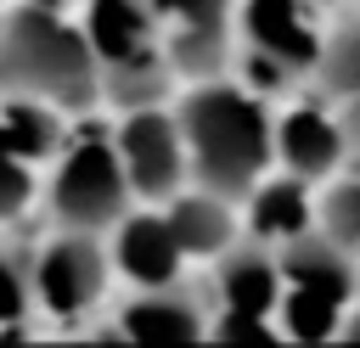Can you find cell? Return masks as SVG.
Masks as SVG:
<instances>
[{
	"label": "cell",
	"mask_w": 360,
	"mask_h": 348,
	"mask_svg": "<svg viewBox=\"0 0 360 348\" xmlns=\"http://www.w3.org/2000/svg\"><path fill=\"white\" fill-rule=\"evenodd\" d=\"M343 337H354V342H360V303H354V314H349V326H343Z\"/></svg>",
	"instance_id": "cell-23"
},
{
	"label": "cell",
	"mask_w": 360,
	"mask_h": 348,
	"mask_svg": "<svg viewBox=\"0 0 360 348\" xmlns=\"http://www.w3.org/2000/svg\"><path fill=\"white\" fill-rule=\"evenodd\" d=\"M0 95H34L73 112L101 101V62L90 51L84 17L73 22L62 0L0 6Z\"/></svg>",
	"instance_id": "cell-1"
},
{
	"label": "cell",
	"mask_w": 360,
	"mask_h": 348,
	"mask_svg": "<svg viewBox=\"0 0 360 348\" xmlns=\"http://www.w3.org/2000/svg\"><path fill=\"white\" fill-rule=\"evenodd\" d=\"M0 6H6V0H0Z\"/></svg>",
	"instance_id": "cell-24"
},
{
	"label": "cell",
	"mask_w": 360,
	"mask_h": 348,
	"mask_svg": "<svg viewBox=\"0 0 360 348\" xmlns=\"http://www.w3.org/2000/svg\"><path fill=\"white\" fill-rule=\"evenodd\" d=\"M315 79H321L332 95H349V101H360V17L338 22V34L321 45Z\"/></svg>",
	"instance_id": "cell-17"
},
{
	"label": "cell",
	"mask_w": 360,
	"mask_h": 348,
	"mask_svg": "<svg viewBox=\"0 0 360 348\" xmlns=\"http://www.w3.org/2000/svg\"><path fill=\"white\" fill-rule=\"evenodd\" d=\"M242 39H248V51H264L292 73H315L321 45H326L315 34L304 0H248L242 6Z\"/></svg>",
	"instance_id": "cell-10"
},
{
	"label": "cell",
	"mask_w": 360,
	"mask_h": 348,
	"mask_svg": "<svg viewBox=\"0 0 360 348\" xmlns=\"http://www.w3.org/2000/svg\"><path fill=\"white\" fill-rule=\"evenodd\" d=\"M208 309L191 286L169 281V286H135V297L118 309V331L129 342H197L208 337Z\"/></svg>",
	"instance_id": "cell-9"
},
{
	"label": "cell",
	"mask_w": 360,
	"mask_h": 348,
	"mask_svg": "<svg viewBox=\"0 0 360 348\" xmlns=\"http://www.w3.org/2000/svg\"><path fill=\"white\" fill-rule=\"evenodd\" d=\"M163 213H169L186 258H219V253L236 247V202L219 196V191H208V185L174 191V196L163 202Z\"/></svg>",
	"instance_id": "cell-13"
},
{
	"label": "cell",
	"mask_w": 360,
	"mask_h": 348,
	"mask_svg": "<svg viewBox=\"0 0 360 348\" xmlns=\"http://www.w3.org/2000/svg\"><path fill=\"white\" fill-rule=\"evenodd\" d=\"M112 264L129 286H169L180 281V264H186V247L169 225V213H124L112 225Z\"/></svg>",
	"instance_id": "cell-8"
},
{
	"label": "cell",
	"mask_w": 360,
	"mask_h": 348,
	"mask_svg": "<svg viewBox=\"0 0 360 348\" xmlns=\"http://www.w3.org/2000/svg\"><path fill=\"white\" fill-rule=\"evenodd\" d=\"M281 331L292 337V342H326V337H338L343 326V297H326V292H315V286H287L281 292Z\"/></svg>",
	"instance_id": "cell-16"
},
{
	"label": "cell",
	"mask_w": 360,
	"mask_h": 348,
	"mask_svg": "<svg viewBox=\"0 0 360 348\" xmlns=\"http://www.w3.org/2000/svg\"><path fill=\"white\" fill-rule=\"evenodd\" d=\"M112 253L101 247V230H56L39 253H34V292H39V314L51 320H84L112 281Z\"/></svg>",
	"instance_id": "cell-5"
},
{
	"label": "cell",
	"mask_w": 360,
	"mask_h": 348,
	"mask_svg": "<svg viewBox=\"0 0 360 348\" xmlns=\"http://www.w3.org/2000/svg\"><path fill=\"white\" fill-rule=\"evenodd\" d=\"M219 309H248V314H276L281 309V292H287V275H281V258L270 253V241H236L231 253H219Z\"/></svg>",
	"instance_id": "cell-11"
},
{
	"label": "cell",
	"mask_w": 360,
	"mask_h": 348,
	"mask_svg": "<svg viewBox=\"0 0 360 348\" xmlns=\"http://www.w3.org/2000/svg\"><path fill=\"white\" fill-rule=\"evenodd\" d=\"M174 112L191 152V180L231 202H248L276 157V123L259 107V95L219 79H197Z\"/></svg>",
	"instance_id": "cell-2"
},
{
	"label": "cell",
	"mask_w": 360,
	"mask_h": 348,
	"mask_svg": "<svg viewBox=\"0 0 360 348\" xmlns=\"http://www.w3.org/2000/svg\"><path fill=\"white\" fill-rule=\"evenodd\" d=\"M248 225L259 241L281 247L304 230H315V202L304 196V180L287 174V180H259V191L248 196Z\"/></svg>",
	"instance_id": "cell-15"
},
{
	"label": "cell",
	"mask_w": 360,
	"mask_h": 348,
	"mask_svg": "<svg viewBox=\"0 0 360 348\" xmlns=\"http://www.w3.org/2000/svg\"><path fill=\"white\" fill-rule=\"evenodd\" d=\"M343 152H349V129L332 123L321 107H292V112H281V123H276V157L287 163V174H298V180H326V174L343 163Z\"/></svg>",
	"instance_id": "cell-12"
},
{
	"label": "cell",
	"mask_w": 360,
	"mask_h": 348,
	"mask_svg": "<svg viewBox=\"0 0 360 348\" xmlns=\"http://www.w3.org/2000/svg\"><path fill=\"white\" fill-rule=\"evenodd\" d=\"M34 191H39V163L0 135V225L22 219L28 202H34Z\"/></svg>",
	"instance_id": "cell-19"
},
{
	"label": "cell",
	"mask_w": 360,
	"mask_h": 348,
	"mask_svg": "<svg viewBox=\"0 0 360 348\" xmlns=\"http://www.w3.org/2000/svg\"><path fill=\"white\" fill-rule=\"evenodd\" d=\"M321 230L338 236L349 253L360 247V185H332L321 196Z\"/></svg>",
	"instance_id": "cell-20"
},
{
	"label": "cell",
	"mask_w": 360,
	"mask_h": 348,
	"mask_svg": "<svg viewBox=\"0 0 360 348\" xmlns=\"http://www.w3.org/2000/svg\"><path fill=\"white\" fill-rule=\"evenodd\" d=\"M39 314L34 258L22 247H0V326H28Z\"/></svg>",
	"instance_id": "cell-18"
},
{
	"label": "cell",
	"mask_w": 360,
	"mask_h": 348,
	"mask_svg": "<svg viewBox=\"0 0 360 348\" xmlns=\"http://www.w3.org/2000/svg\"><path fill=\"white\" fill-rule=\"evenodd\" d=\"M281 275H287V286H315V292H326V297H354L360 292V275H354V258H349V247L338 241V236H326V230H304V236H292V241H281Z\"/></svg>",
	"instance_id": "cell-14"
},
{
	"label": "cell",
	"mask_w": 360,
	"mask_h": 348,
	"mask_svg": "<svg viewBox=\"0 0 360 348\" xmlns=\"http://www.w3.org/2000/svg\"><path fill=\"white\" fill-rule=\"evenodd\" d=\"M343 129H349V146L360 152V101H349V118H343Z\"/></svg>",
	"instance_id": "cell-22"
},
{
	"label": "cell",
	"mask_w": 360,
	"mask_h": 348,
	"mask_svg": "<svg viewBox=\"0 0 360 348\" xmlns=\"http://www.w3.org/2000/svg\"><path fill=\"white\" fill-rule=\"evenodd\" d=\"M264 320H270V314H248V309H219V314H214V326H208V337H214V342H236V348H242V342H281L287 331H270Z\"/></svg>",
	"instance_id": "cell-21"
},
{
	"label": "cell",
	"mask_w": 360,
	"mask_h": 348,
	"mask_svg": "<svg viewBox=\"0 0 360 348\" xmlns=\"http://www.w3.org/2000/svg\"><path fill=\"white\" fill-rule=\"evenodd\" d=\"M135 202L112 135H79L56 152L45 180V213L56 230H112Z\"/></svg>",
	"instance_id": "cell-4"
},
{
	"label": "cell",
	"mask_w": 360,
	"mask_h": 348,
	"mask_svg": "<svg viewBox=\"0 0 360 348\" xmlns=\"http://www.w3.org/2000/svg\"><path fill=\"white\" fill-rule=\"evenodd\" d=\"M180 79H219L231 62V0H152Z\"/></svg>",
	"instance_id": "cell-7"
},
{
	"label": "cell",
	"mask_w": 360,
	"mask_h": 348,
	"mask_svg": "<svg viewBox=\"0 0 360 348\" xmlns=\"http://www.w3.org/2000/svg\"><path fill=\"white\" fill-rule=\"evenodd\" d=\"M84 34L101 62V101H112L118 112L158 107L174 90L180 73L152 0H84Z\"/></svg>",
	"instance_id": "cell-3"
},
{
	"label": "cell",
	"mask_w": 360,
	"mask_h": 348,
	"mask_svg": "<svg viewBox=\"0 0 360 348\" xmlns=\"http://www.w3.org/2000/svg\"><path fill=\"white\" fill-rule=\"evenodd\" d=\"M112 140H118L124 174H129V185H135L141 202H169L191 180V152H186L180 112H169L163 101L158 107H129L118 118Z\"/></svg>",
	"instance_id": "cell-6"
}]
</instances>
